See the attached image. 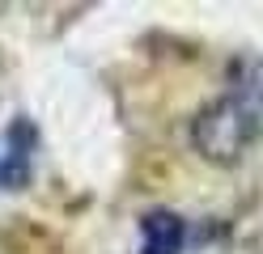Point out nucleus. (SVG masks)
I'll use <instances>...</instances> for the list:
<instances>
[{
  "mask_svg": "<svg viewBox=\"0 0 263 254\" xmlns=\"http://www.w3.org/2000/svg\"><path fill=\"white\" fill-rule=\"evenodd\" d=\"M34 152H39V127L30 119H13L0 131V191H22L34 174Z\"/></svg>",
  "mask_w": 263,
  "mask_h": 254,
  "instance_id": "obj_1",
  "label": "nucleus"
},
{
  "mask_svg": "<svg viewBox=\"0 0 263 254\" xmlns=\"http://www.w3.org/2000/svg\"><path fill=\"white\" fill-rule=\"evenodd\" d=\"M221 97L229 102V110L242 119L246 135H251V144L263 140V60L242 64L238 72H234V85H229Z\"/></svg>",
  "mask_w": 263,
  "mask_h": 254,
  "instance_id": "obj_2",
  "label": "nucleus"
},
{
  "mask_svg": "<svg viewBox=\"0 0 263 254\" xmlns=\"http://www.w3.org/2000/svg\"><path fill=\"white\" fill-rule=\"evenodd\" d=\"M187 246V220L178 212L153 208L140 216V254H183Z\"/></svg>",
  "mask_w": 263,
  "mask_h": 254,
  "instance_id": "obj_3",
  "label": "nucleus"
}]
</instances>
